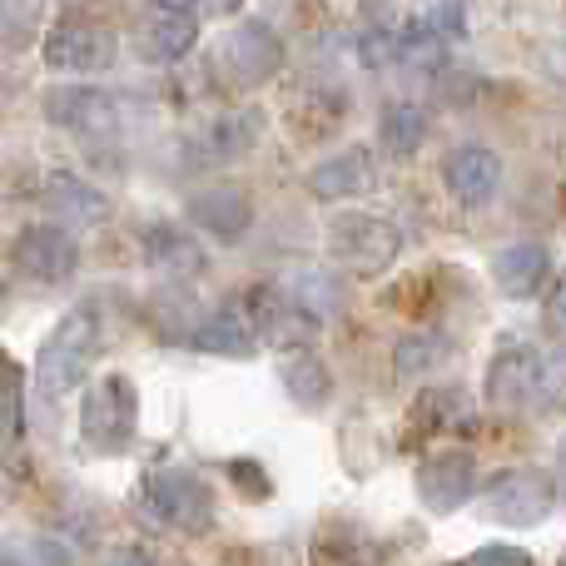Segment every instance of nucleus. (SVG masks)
I'll return each instance as SVG.
<instances>
[{"label": "nucleus", "instance_id": "nucleus-1", "mask_svg": "<svg viewBox=\"0 0 566 566\" xmlns=\"http://www.w3.org/2000/svg\"><path fill=\"white\" fill-rule=\"evenodd\" d=\"M99 343H105V318H99V308L95 303H75V308L50 328V338L40 343L35 388L45 392V398H60V392L80 388L99 358Z\"/></svg>", "mask_w": 566, "mask_h": 566}, {"label": "nucleus", "instance_id": "nucleus-2", "mask_svg": "<svg viewBox=\"0 0 566 566\" xmlns=\"http://www.w3.org/2000/svg\"><path fill=\"white\" fill-rule=\"evenodd\" d=\"M135 422H139V392L125 373H105L85 388L80 398V438L95 452H125L135 442Z\"/></svg>", "mask_w": 566, "mask_h": 566}, {"label": "nucleus", "instance_id": "nucleus-3", "mask_svg": "<svg viewBox=\"0 0 566 566\" xmlns=\"http://www.w3.org/2000/svg\"><path fill=\"white\" fill-rule=\"evenodd\" d=\"M402 254V234L382 214H343L328 224V259L358 279L388 274Z\"/></svg>", "mask_w": 566, "mask_h": 566}, {"label": "nucleus", "instance_id": "nucleus-4", "mask_svg": "<svg viewBox=\"0 0 566 566\" xmlns=\"http://www.w3.org/2000/svg\"><path fill=\"white\" fill-rule=\"evenodd\" d=\"M552 398V363L532 343L507 338L488 363V402L502 412H527Z\"/></svg>", "mask_w": 566, "mask_h": 566}, {"label": "nucleus", "instance_id": "nucleus-5", "mask_svg": "<svg viewBox=\"0 0 566 566\" xmlns=\"http://www.w3.org/2000/svg\"><path fill=\"white\" fill-rule=\"evenodd\" d=\"M145 507L185 537H205L214 527V488L189 468H159L145 482Z\"/></svg>", "mask_w": 566, "mask_h": 566}, {"label": "nucleus", "instance_id": "nucleus-6", "mask_svg": "<svg viewBox=\"0 0 566 566\" xmlns=\"http://www.w3.org/2000/svg\"><path fill=\"white\" fill-rule=\"evenodd\" d=\"M283 70V40L264 20H244L214 45V75L234 90H259Z\"/></svg>", "mask_w": 566, "mask_h": 566}, {"label": "nucleus", "instance_id": "nucleus-7", "mask_svg": "<svg viewBox=\"0 0 566 566\" xmlns=\"http://www.w3.org/2000/svg\"><path fill=\"white\" fill-rule=\"evenodd\" d=\"M40 55H45V65L60 70V75H99V70L115 65L119 40H115V30L99 25V20L60 15L55 25L45 30V40H40Z\"/></svg>", "mask_w": 566, "mask_h": 566}, {"label": "nucleus", "instance_id": "nucleus-8", "mask_svg": "<svg viewBox=\"0 0 566 566\" xmlns=\"http://www.w3.org/2000/svg\"><path fill=\"white\" fill-rule=\"evenodd\" d=\"M557 507V478L542 468H507L488 482L482 492V512L502 527H537Z\"/></svg>", "mask_w": 566, "mask_h": 566}, {"label": "nucleus", "instance_id": "nucleus-9", "mask_svg": "<svg viewBox=\"0 0 566 566\" xmlns=\"http://www.w3.org/2000/svg\"><path fill=\"white\" fill-rule=\"evenodd\" d=\"M239 308H244L254 338L259 343H274V348H293V353H298L303 343L313 338V328H318V318H313L308 308H298V303H293L283 289H274V283L249 289Z\"/></svg>", "mask_w": 566, "mask_h": 566}, {"label": "nucleus", "instance_id": "nucleus-10", "mask_svg": "<svg viewBox=\"0 0 566 566\" xmlns=\"http://www.w3.org/2000/svg\"><path fill=\"white\" fill-rule=\"evenodd\" d=\"M15 269L35 283H65L80 269V244L70 229L60 224H30L15 234V249H10Z\"/></svg>", "mask_w": 566, "mask_h": 566}, {"label": "nucleus", "instance_id": "nucleus-11", "mask_svg": "<svg viewBox=\"0 0 566 566\" xmlns=\"http://www.w3.org/2000/svg\"><path fill=\"white\" fill-rule=\"evenodd\" d=\"M478 492V458L462 448H448V452H432V458H422L418 468V497L428 512H438V517H448V512H458L462 502Z\"/></svg>", "mask_w": 566, "mask_h": 566}, {"label": "nucleus", "instance_id": "nucleus-12", "mask_svg": "<svg viewBox=\"0 0 566 566\" xmlns=\"http://www.w3.org/2000/svg\"><path fill=\"white\" fill-rule=\"evenodd\" d=\"M40 105H45L50 125L75 129V135H105V129L119 125L115 95H109V90H95V85H55L40 95Z\"/></svg>", "mask_w": 566, "mask_h": 566}, {"label": "nucleus", "instance_id": "nucleus-13", "mask_svg": "<svg viewBox=\"0 0 566 566\" xmlns=\"http://www.w3.org/2000/svg\"><path fill=\"white\" fill-rule=\"evenodd\" d=\"M185 214H189V224L205 229V234L224 239V244H239V239L254 229V199L239 185H209V189H199V195H189Z\"/></svg>", "mask_w": 566, "mask_h": 566}, {"label": "nucleus", "instance_id": "nucleus-14", "mask_svg": "<svg viewBox=\"0 0 566 566\" xmlns=\"http://www.w3.org/2000/svg\"><path fill=\"white\" fill-rule=\"evenodd\" d=\"M442 185H448V195L458 199V205H468V209L497 199V189H502V159H497V149H488V145H458L448 159H442Z\"/></svg>", "mask_w": 566, "mask_h": 566}, {"label": "nucleus", "instance_id": "nucleus-15", "mask_svg": "<svg viewBox=\"0 0 566 566\" xmlns=\"http://www.w3.org/2000/svg\"><path fill=\"white\" fill-rule=\"evenodd\" d=\"M139 40L155 60H185L199 45V10L175 6V0H149L139 20Z\"/></svg>", "mask_w": 566, "mask_h": 566}, {"label": "nucleus", "instance_id": "nucleus-16", "mask_svg": "<svg viewBox=\"0 0 566 566\" xmlns=\"http://www.w3.org/2000/svg\"><path fill=\"white\" fill-rule=\"evenodd\" d=\"M139 249H145V264L149 269H159V274H169V279H199L205 274V264H209V254H205V244H199L195 234H189L185 224H149L145 234H139Z\"/></svg>", "mask_w": 566, "mask_h": 566}, {"label": "nucleus", "instance_id": "nucleus-17", "mask_svg": "<svg viewBox=\"0 0 566 566\" xmlns=\"http://www.w3.org/2000/svg\"><path fill=\"white\" fill-rule=\"evenodd\" d=\"M368 189H373V149L368 145H348L308 169V195L323 199V205L358 199V195H368Z\"/></svg>", "mask_w": 566, "mask_h": 566}, {"label": "nucleus", "instance_id": "nucleus-18", "mask_svg": "<svg viewBox=\"0 0 566 566\" xmlns=\"http://www.w3.org/2000/svg\"><path fill=\"white\" fill-rule=\"evenodd\" d=\"M259 135H264V115L259 109H224L219 119H209L205 135L195 139V159L199 165H219V159H234V155H249V149L259 145Z\"/></svg>", "mask_w": 566, "mask_h": 566}, {"label": "nucleus", "instance_id": "nucleus-19", "mask_svg": "<svg viewBox=\"0 0 566 566\" xmlns=\"http://www.w3.org/2000/svg\"><path fill=\"white\" fill-rule=\"evenodd\" d=\"M40 199H45V209L55 219H65V224H99V219L109 214V199L99 195V185H90V179H80V175H65V169L45 175Z\"/></svg>", "mask_w": 566, "mask_h": 566}, {"label": "nucleus", "instance_id": "nucleus-20", "mask_svg": "<svg viewBox=\"0 0 566 566\" xmlns=\"http://www.w3.org/2000/svg\"><path fill=\"white\" fill-rule=\"evenodd\" d=\"M552 274V249L547 244H507L492 259V279L507 298H532Z\"/></svg>", "mask_w": 566, "mask_h": 566}, {"label": "nucleus", "instance_id": "nucleus-21", "mask_svg": "<svg viewBox=\"0 0 566 566\" xmlns=\"http://www.w3.org/2000/svg\"><path fill=\"white\" fill-rule=\"evenodd\" d=\"M189 348L199 353H214V358H249L259 348L254 328H249L244 308H219V313H205V323L195 328Z\"/></svg>", "mask_w": 566, "mask_h": 566}, {"label": "nucleus", "instance_id": "nucleus-22", "mask_svg": "<svg viewBox=\"0 0 566 566\" xmlns=\"http://www.w3.org/2000/svg\"><path fill=\"white\" fill-rule=\"evenodd\" d=\"M279 378H283V388H289V398L298 402V408H323V402L333 398V373H328V363L318 358L313 348H298V353H289L283 358V368H279Z\"/></svg>", "mask_w": 566, "mask_h": 566}, {"label": "nucleus", "instance_id": "nucleus-23", "mask_svg": "<svg viewBox=\"0 0 566 566\" xmlns=\"http://www.w3.org/2000/svg\"><path fill=\"white\" fill-rule=\"evenodd\" d=\"M145 313H149V328H155L165 343H189L195 328L205 323V313L195 308V293H185V289L155 293V298L145 303Z\"/></svg>", "mask_w": 566, "mask_h": 566}, {"label": "nucleus", "instance_id": "nucleus-24", "mask_svg": "<svg viewBox=\"0 0 566 566\" xmlns=\"http://www.w3.org/2000/svg\"><path fill=\"white\" fill-rule=\"evenodd\" d=\"M422 139H428V109L412 105V99H392L378 115V145L388 149V155L408 159Z\"/></svg>", "mask_w": 566, "mask_h": 566}, {"label": "nucleus", "instance_id": "nucleus-25", "mask_svg": "<svg viewBox=\"0 0 566 566\" xmlns=\"http://www.w3.org/2000/svg\"><path fill=\"white\" fill-rule=\"evenodd\" d=\"M452 358V338L438 328H418L408 333V338L398 343V353H392V368H398V378H428L432 368H442V363Z\"/></svg>", "mask_w": 566, "mask_h": 566}, {"label": "nucleus", "instance_id": "nucleus-26", "mask_svg": "<svg viewBox=\"0 0 566 566\" xmlns=\"http://www.w3.org/2000/svg\"><path fill=\"white\" fill-rule=\"evenodd\" d=\"M25 422V368L0 348V442H10Z\"/></svg>", "mask_w": 566, "mask_h": 566}, {"label": "nucleus", "instance_id": "nucleus-27", "mask_svg": "<svg viewBox=\"0 0 566 566\" xmlns=\"http://www.w3.org/2000/svg\"><path fill=\"white\" fill-rule=\"evenodd\" d=\"M313 566H378V552L358 532H323L313 542Z\"/></svg>", "mask_w": 566, "mask_h": 566}, {"label": "nucleus", "instance_id": "nucleus-28", "mask_svg": "<svg viewBox=\"0 0 566 566\" xmlns=\"http://www.w3.org/2000/svg\"><path fill=\"white\" fill-rule=\"evenodd\" d=\"M358 60L368 70L398 65V60H402V30H382V25L363 30V35H358Z\"/></svg>", "mask_w": 566, "mask_h": 566}, {"label": "nucleus", "instance_id": "nucleus-29", "mask_svg": "<svg viewBox=\"0 0 566 566\" xmlns=\"http://www.w3.org/2000/svg\"><path fill=\"white\" fill-rule=\"evenodd\" d=\"M35 20H40V0H0V35L10 45H25Z\"/></svg>", "mask_w": 566, "mask_h": 566}, {"label": "nucleus", "instance_id": "nucleus-30", "mask_svg": "<svg viewBox=\"0 0 566 566\" xmlns=\"http://www.w3.org/2000/svg\"><path fill=\"white\" fill-rule=\"evenodd\" d=\"M229 482H239L249 497H269V478H264V472H259L249 458H234V462H229Z\"/></svg>", "mask_w": 566, "mask_h": 566}, {"label": "nucleus", "instance_id": "nucleus-31", "mask_svg": "<svg viewBox=\"0 0 566 566\" xmlns=\"http://www.w3.org/2000/svg\"><path fill=\"white\" fill-rule=\"evenodd\" d=\"M468 566H537L522 547H482Z\"/></svg>", "mask_w": 566, "mask_h": 566}, {"label": "nucleus", "instance_id": "nucleus-32", "mask_svg": "<svg viewBox=\"0 0 566 566\" xmlns=\"http://www.w3.org/2000/svg\"><path fill=\"white\" fill-rule=\"evenodd\" d=\"M547 323L566 338V274L552 283V293H547Z\"/></svg>", "mask_w": 566, "mask_h": 566}, {"label": "nucleus", "instance_id": "nucleus-33", "mask_svg": "<svg viewBox=\"0 0 566 566\" xmlns=\"http://www.w3.org/2000/svg\"><path fill=\"white\" fill-rule=\"evenodd\" d=\"M105 566H159L149 552H139V547H119V552H109V562Z\"/></svg>", "mask_w": 566, "mask_h": 566}, {"label": "nucleus", "instance_id": "nucleus-34", "mask_svg": "<svg viewBox=\"0 0 566 566\" xmlns=\"http://www.w3.org/2000/svg\"><path fill=\"white\" fill-rule=\"evenodd\" d=\"M199 15H239L244 10V0H195Z\"/></svg>", "mask_w": 566, "mask_h": 566}, {"label": "nucleus", "instance_id": "nucleus-35", "mask_svg": "<svg viewBox=\"0 0 566 566\" xmlns=\"http://www.w3.org/2000/svg\"><path fill=\"white\" fill-rule=\"evenodd\" d=\"M0 303H6V279H0Z\"/></svg>", "mask_w": 566, "mask_h": 566}, {"label": "nucleus", "instance_id": "nucleus-36", "mask_svg": "<svg viewBox=\"0 0 566 566\" xmlns=\"http://www.w3.org/2000/svg\"><path fill=\"white\" fill-rule=\"evenodd\" d=\"M562 468H566V442H562Z\"/></svg>", "mask_w": 566, "mask_h": 566}, {"label": "nucleus", "instance_id": "nucleus-37", "mask_svg": "<svg viewBox=\"0 0 566 566\" xmlns=\"http://www.w3.org/2000/svg\"><path fill=\"white\" fill-rule=\"evenodd\" d=\"M562 566H566V557H562Z\"/></svg>", "mask_w": 566, "mask_h": 566}]
</instances>
